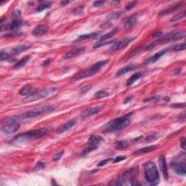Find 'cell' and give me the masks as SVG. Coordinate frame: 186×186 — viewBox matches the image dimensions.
Listing matches in <instances>:
<instances>
[{
	"label": "cell",
	"instance_id": "obj_38",
	"mask_svg": "<svg viewBox=\"0 0 186 186\" xmlns=\"http://www.w3.org/2000/svg\"><path fill=\"white\" fill-rule=\"evenodd\" d=\"M63 153H64V151H60V152H58V153L55 154L54 156H52V160L55 161V162H56V161H58L61 158L62 156L63 155Z\"/></svg>",
	"mask_w": 186,
	"mask_h": 186
},
{
	"label": "cell",
	"instance_id": "obj_3",
	"mask_svg": "<svg viewBox=\"0 0 186 186\" xmlns=\"http://www.w3.org/2000/svg\"><path fill=\"white\" fill-rule=\"evenodd\" d=\"M131 114L132 113L123 116L121 117L114 118L112 121H109L104 126L103 132L109 133V132H118V131L125 129L130 124Z\"/></svg>",
	"mask_w": 186,
	"mask_h": 186
},
{
	"label": "cell",
	"instance_id": "obj_36",
	"mask_svg": "<svg viewBox=\"0 0 186 186\" xmlns=\"http://www.w3.org/2000/svg\"><path fill=\"white\" fill-rule=\"evenodd\" d=\"M50 5L51 4L49 2H44V4L41 5L39 6V8H37V10H36V12H42L43 10H45V9L49 8V7H50Z\"/></svg>",
	"mask_w": 186,
	"mask_h": 186
},
{
	"label": "cell",
	"instance_id": "obj_27",
	"mask_svg": "<svg viewBox=\"0 0 186 186\" xmlns=\"http://www.w3.org/2000/svg\"><path fill=\"white\" fill-rule=\"evenodd\" d=\"M129 146V142L127 140L116 141L113 143V147L116 149H125Z\"/></svg>",
	"mask_w": 186,
	"mask_h": 186
},
{
	"label": "cell",
	"instance_id": "obj_43",
	"mask_svg": "<svg viewBox=\"0 0 186 186\" xmlns=\"http://www.w3.org/2000/svg\"><path fill=\"white\" fill-rule=\"evenodd\" d=\"M137 4V2H130L128 5H126L125 7V10H130L131 9L133 8L135 5Z\"/></svg>",
	"mask_w": 186,
	"mask_h": 186
},
{
	"label": "cell",
	"instance_id": "obj_13",
	"mask_svg": "<svg viewBox=\"0 0 186 186\" xmlns=\"http://www.w3.org/2000/svg\"><path fill=\"white\" fill-rule=\"evenodd\" d=\"M102 106H97V107H92L88 108V109L84 110L81 113V117L83 118L90 117V116L99 113L102 109Z\"/></svg>",
	"mask_w": 186,
	"mask_h": 186
},
{
	"label": "cell",
	"instance_id": "obj_42",
	"mask_svg": "<svg viewBox=\"0 0 186 186\" xmlns=\"http://www.w3.org/2000/svg\"><path fill=\"white\" fill-rule=\"evenodd\" d=\"M160 100V96L159 95H156V96H153L152 97H150V98H147L146 100H144V102H148V101H158V100Z\"/></svg>",
	"mask_w": 186,
	"mask_h": 186
},
{
	"label": "cell",
	"instance_id": "obj_29",
	"mask_svg": "<svg viewBox=\"0 0 186 186\" xmlns=\"http://www.w3.org/2000/svg\"><path fill=\"white\" fill-rule=\"evenodd\" d=\"M142 77H143V74H142V73H137V74H134L133 76H132V77H131L130 79L127 80V86L130 87L131 85L133 84L136 81L138 80L139 79H140Z\"/></svg>",
	"mask_w": 186,
	"mask_h": 186
},
{
	"label": "cell",
	"instance_id": "obj_22",
	"mask_svg": "<svg viewBox=\"0 0 186 186\" xmlns=\"http://www.w3.org/2000/svg\"><path fill=\"white\" fill-rule=\"evenodd\" d=\"M100 32L91 33H88V34H82L78 37L77 39L74 41V42H79V41H82L85 39H93V38H96V37L100 36Z\"/></svg>",
	"mask_w": 186,
	"mask_h": 186
},
{
	"label": "cell",
	"instance_id": "obj_51",
	"mask_svg": "<svg viewBox=\"0 0 186 186\" xmlns=\"http://www.w3.org/2000/svg\"><path fill=\"white\" fill-rule=\"evenodd\" d=\"M111 24H110V23L107 22V23H104V24H102L101 25V28H109V27H111Z\"/></svg>",
	"mask_w": 186,
	"mask_h": 186
},
{
	"label": "cell",
	"instance_id": "obj_5",
	"mask_svg": "<svg viewBox=\"0 0 186 186\" xmlns=\"http://www.w3.org/2000/svg\"><path fill=\"white\" fill-rule=\"evenodd\" d=\"M145 178L148 183L151 185H156L159 182V173L157 166L153 162L146 163L144 167Z\"/></svg>",
	"mask_w": 186,
	"mask_h": 186
},
{
	"label": "cell",
	"instance_id": "obj_18",
	"mask_svg": "<svg viewBox=\"0 0 186 186\" xmlns=\"http://www.w3.org/2000/svg\"><path fill=\"white\" fill-rule=\"evenodd\" d=\"M85 47H77V48L73 49L72 50L69 51L64 56V59L65 60H68V59H71V58H74V57L79 55V54H81V52H83L84 51Z\"/></svg>",
	"mask_w": 186,
	"mask_h": 186
},
{
	"label": "cell",
	"instance_id": "obj_35",
	"mask_svg": "<svg viewBox=\"0 0 186 186\" xmlns=\"http://www.w3.org/2000/svg\"><path fill=\"white\" fill-rule=\"evenodd\" d=\"M185 11H182L180 12V13L178 14V15H176L175 16H174L172 17V18L171 19V21H172V22H174V21H178L179 20H180V19H182L183 17H185Z\"/></svg>",
	"mask_w": 186,
	"mask_h": 186
},
{
	"label": "cell",
	"instance_id": "obj_47",
	"mask_svg": "<svg viewBox=\"0 0 186 186\" xmlns=\"http://www.w3.org/2000/svg\"><path fill=\"white\" fill-rule=\"evenodd\" d=\"M110 160H111L110 159H105V160L101 161V162H100L98 164H97V166H102L106 165V164H108V162H109Z\"/></svg>",
	"mask_w": 186,
	"mask_h": 186
},
{
	"label": "cell",
	"instance_id": "obj_28",
	"mask_svg": "<svg viewBox=\"0 0 186 186\" xmlns=\"http://www.w3.org/2000/svg\"><path fill=\"white\" fill-rule=\"evenodd\" d=\"M180 7H181V3L180 2V3H178V5H175V6L172 7V8L163 10V11H162L160 13H159V15H167V14L172 13V12H175L176 10H178Z\"/></svg>",
	"mask_w": 186,
	"mask_h": 186
},
{
	"label": "cell",
	"instance_id": "obj_37",
	"mask_svg": "<svg viewBox=\"0 0 186 186\" xmlns=\"http://www.w3.org/2000/svg\"><path fill=\"white\" fill-rule=\"evenodd\" d=\"M12 17L13 20H20L21 13L20 10H15V11L12 12Z\"/></svg>",
	"mask_w": 186,
	"mask_h": 186
},
{
	"label": "cell",
	"instance_id": "obj_40",
	"mask_svg": "<svg viewBox=\"0 0 186 186\" xmlns=\"http://www.w3.org/2000/svg\"><path fill=\"white\" fill-rule=\"evenodd\" d=\"M92 88V85H87V86H84L83 87H81V89L80 90V93L81 94H85L87 93L89 90Z\"/></svg>",
	"mask_w": 186,
	"mask_h": 186
},
{
	"label": "cell",
	"instance_id": "obj_48",
	"mask_svg": "<svg viewBox=\"0 0 186 186\" xmlns=\"http://www.w3.org/2000/svg\"><path fill=\"white\" fill-rule=\"evenodd\" d=\"M36 169H43V168H45V164H44L43 162H38L36 163Z\"/></svg>",
	"mask_w": 186,
	"mask_h": 186
},
{
	"label": "cell",
	"instance_id": "obj_50",
	"mask_svg": "<svg viewBox=\"0 0 186 186\" xmlns=\"http://www.w3.org/2000/svg\"><path fill=\"white\" fill-rule=\"evenodd\" d=\"M132 99H133V95H130V96L126 97V98L125 99V100H124V103L125 104L128 103V102H130Z\"/></svg>",
	"mask_w": 186,
	"mask_h": 186
},
{
	"label": "cell",
	"instance_id": "obj_45",
	"mask_svg": "<svg viewBox=\"0 0 186 186\" xmlns=\"http://www.w3.org/2000/svg\"><path fill=\"white\" fill-rule=\"evenodd\" d=\"M106 3L105 1H95L93 2V7L95 8H97V7H101L102 5Z\"/></svg>",
	"mask_w": 186,
	"mask_h": 186
},
{
	"label": "cell",
	"instance_id": "obj_30",
	"mask_svg": "<svg viewBox=\"0 0 186 186\" xmlns=\"http://www.w3.org/2000/svg\"><path fill=\"white\" fill-rule=\"evenodd\" d=\"M109 95V93L104 91V90H100V91L97 92L95 95V99H101L102 97H108Z\"/></svg>",
	"mask_w": 186,
	"mask_h": 186
},
{
	"label": "cell",
	"instance_id": "obj_52",
	"mask_svg": "<svg viewBox=\"0 0 186 186\" xmlns=\"http://www.w3.org/2000/svg\"><path fill=\"white\" fill-rule=\"evenodd\" d=\"M50 61L51 60L49 59V58H48V59L47 60H45V61L43 62V63H42V65H43V66H45V65H47L49 64V63H50Z\"/></svg>",
	"mask_w": 186,
	"mask_h": 186
},
{
	"label": "cell",
	"instance_id": "obj_10",
	"mask_svg": "<svg viewBox=\"0 0 186 186\" xmlns=\"http://www.w3.org/2000/svg\"><path fill=\"white\" fill-rule=\"evenodd\" d=\"M171 167L173 169V171H175L178 175L185 176L186 166L185 159H182V161H172L171 163Z\"/></svg>",
	"mask_w": 186,
	"mask_h": 186
},
{
	"label": "cell",
	"instance_id": "obj_17",
	"mask_svg": "<svg viewBox=\"0 0 186 186\" xmlns=\"http://www.w3.org/2000/svg\"><path fill=\"white\" fill-rule=\"evenodd\" d=\"M48 26L45 24H41L37 26L36 27L34 28V29L33 30L32 33L33 35L36 36H43L44 34H45L48 31Z\"/></svg>",
	"mask_w": 186,
	"mask_h": 186
},
{
	"label": "cell",
	"instance_id": "obj_20",
	"mask_svg": "<svg viewBox=\"0 0 186 186\" xmlns=\"http://www.w3.org/2000/svg\"><path fill=\"white\" fill-rule=\"evenodd\" d=\"M137 65H128V66L124 67V68L119 69V70L116 72V76L117 77H121V76L125 75V74L132 71L133 70H135V69L137 68Z\"/></svg>",
	"mask_w": 186,
	"mask_h": 186
},
{
	"label": "cell",
	"instance_id": "obj_14",
	"mask_svg": "<svg viewBox=\"0 0 186 186\" xmlns=\"http://www.w3.org/2000/svg\"><path fill=\"white\" fill-rule=\"evenodd\" d=\"M172 46H171V47H167V48L162 49V50H160L159 52L156 53V54L153 55V56H151L150 58H148V59L145 62V63L148 64V63H154V62L157 61L159 58H161V57H162V55H164V54H166L168 51L172 50Z\"/></svg>",
	"mask_w": 186,
	"mask_h": 186
},
{
	"label": "cell",
	"instance_id": "obj_9",
	"mask_svg": "<svg viewBox=\"0 0 186 186\" xmlns=\"http://www.w3.org/2000/svg\"><path fill=\"white\" fill-rule=\"evenodd\" d=\"M103 140V137L100 135H92L90 136L89 140L87 141V147L83 150V154L89 153L90 152L93 151V150H96L98 147V145L100 144L101 142Z\"/></svg>",
	"mask_w": 186,
	"mask_h": 186
},
{
	"label": "cell",
	"instance_id": "obj_39",
	"mask_svg": "<svg viewBox=\"0 0 186 186\" xmlns=\"http://www.w3.org/2000/svg\"><path fill=\"white\" fill-rule=\"evenodd\" d=\"M83 10H84V7L81 5V6L78 7V8H76L75 10H74L73 11H72V12H73L74 14H76V15H79V14H81V12H83Z\"/></svg>",
	"mask_w": 186,
	"mask_h": 186
},
{
	"label": "cell",
	"instance_id": "obj_7",
	"mask_svg": "<svg viewBox=\"0 0 186 186\" xmlns=\"http://www.w3.org/2000/svg\"><path fill=\"white\" fill-rule=\"evenodd\" d=\"M186 33L185 31H178V32H171L167 33V34L164 35V36L159 38V39L153 42L150 45H148L146 47V49H153L156 45H158L159 43H162L164 42H170V41H175L182 39L185 38Z\"/></svg>",
	"mask_w": 186,
	"mask_h": 186
},
{
	"label": "cell",
	"instance_id": "obj_2",
	"mask_svg": "<svg viewBox=\"0 0 186 186\" xmlns=\"http://www.w3.org/2000/svg\"><path fill=\"white\" fill-rule=\"evenodd\" d=\"M59 92V90L57 87L45 88L42 90H36L31 95L26 96L23 100L24 102H31L36 100H42L44 98H51L55 97Z\"/></svg>",
	"mask_w": 186,
	"mask_h": 186
},
{
	"label": "cell",
	"instance_id": "obj_49",
	"mask_svg": "<svg viewBox=\"0 0 186 186\" xmlns=\"http://www.w3.org/2000/svg\"><path fill=\"white\" fill-rule=\"evenodd\" d=\"M185 106V103H175L172 105V107L173 108H184Z\"/></svg>",
	"mask_w": 186,
	"mask_h": 186
},
{
	"label": "cell",
	"instance_id": "obj_19",
	"mask_svg": "<svg viewBox=\"0 0 186 186\" xmlns=\"http://www.w3.org/2000/svg\"><path fill=\"white\" fill-rule=\"evenodd\" d=\"M28 48H30V46L25 45H20L15 46V47H14L13 48H12L8 53L10 55H18L22 52L26 51V49H28Z\"/></svg>",
	"mask_w": 186,
	"mask_h": 186
},
{
	"label": "cell",
	"instance_id": "obj_23",
	"mask_svg": "<svg viewBox=\"0 0 186 186\" xmlns=\"http://www.w3.org/2000/svg\"><path fill=\"white\" fill-rule=\"evenodd\" d=\"M157 148L156 146H147L144 147V148H140V149L136 150L134 152V154H142V153H150V152L153 151Z\"/></svg>",
	"mask_w": 186,
	"mask_h": 186
},
{
	"label": "cell",
	"instance_id": "obj_46",
	"mask_svg": "<svg viewBox=\"0 0 186 186\" xmlns=\"http://www.w3.org/2000/svg\"><path fill=\"white\" fill-rule=\"evenodd\" d=\"M180 147L185 150L186 149V142H185V137H182L180 140Z\"/></svg>",
	"mask_w": 186,
	"mask_h": 186
},
{
	"label": "cell",
	"instance_id": "obj_32",
	"mask_svg": "<svg viewBox=\"0 0 186 186\" xmlns=\"http://www.w3.org/2000/svg\"><path fill=\"white\" fill-rule=\"evenodd\" d=\"M114 42V40H111V41H98V42H97L96 44H95V45H94V48H98V47H101L102 45H108V44L110 43H113V42Z\"/></svg>",
	"mask_w": 186,
	"mask_h": 186
},
{
	"label": "cell",
	"instance_id": "obj_11",
	"mask_svg": "<svg viewBox=\"0 0 186 186\" xmlns=\"http://www.w3.org/2000/svg\"><path fill=\"white\" fill-rule=\"evenodd\" d=\"M7 124L5 126H3L2 127L1 131L2 133L5 134H11L16 132L17 130L20 129V124L17 123L15 121H7Z\"/></svg>",
	"mask_w": 186,
	"mask_h": 186
},
{
	"label": "cell",
	"instance_id": "obj_6",
	"mask_svg": "<svg viewBox=\"0 0 186 186\" xmlns=\"http://www.w3.org/2000/svg\"><path fill=\"white\" fill-rule=\"evenodd\" d=\"M54 109H55L54 106L47 105L45 106H42V107L40 108H36V109L29 110V111H26V112L17 115L16 117H12V118H13L14 120L28 119V118L37 117V116H40V115H42L43 113L52 111V110H54Z\"/></svg>",
	"mask_w": 186,
	"mask_h": 186
},
{
	"label": "cell",
	"instance_id": "obj_8",
	"mask_svg": "<svg viewBox=\"0 0 186 186\" xmlns=\"http://www.w3.org/2000/svg\"><path fill=\"white\" fill-rule=\"evenodd\" d=\"M138 172L137 168H132V169L127 170L125 172H124L121 176H120L119 180H117L119 185H125V182H130V185H140L136 180V177H137Z\"/></svg>",
	"mask_w": 186,
	"mask_h": 186
},
{
	"label": "cell",
	"instance_id": "obj_44",
	"mask_svg": "<svg viewBox=\"0 0 186 186\" xmlns=\"http://www.w3.org/2000/svg\"><path fill=\"white\" fill-rule=\"evenodd\" d=\"M125 159H126L125 156H116V158L113 159V162L118 163V162H121V161L125 160Z\"/></svg>",
	"mask_w": 186,
	"mask_h": 186
},
{
	"label": "cell",
	"instance_id": "obj_31",
	"mask_svg": "<svg viewBox=\"0 0 186 186\" xmlns=\"http://www.w3.org/2000/svg\"><path fill=\"white\" fill-rule=\"evenodd\" d=\"M116 32H117V30H116V29L113 30V31H111V32L106 33V34H105V35H102V36L100 37V40H99V41H106V40L109 39L111 37H112L113 35H114V33Z\"/></svg>",
	"mask_w": 186,
	"mask_h": 186
},
{
	"label": "cell",
	"instance_id": "obj_12",
	"mask_svg": "<svg viewBox=\"0 0 186 186\" xmlns=\"http://www.w3.org/2000/svg\"><path fill=\"white\" fill-rule=\"evenodd\" d=\"M135 39V37H127V38L123 39L117 41L115 42L113 45L111 46V51H118L120 49L125 48L127 45H130L132 41Z\"/></svg>",
	"mask_w": 186,
	"mask_h": 186
},
{
	"label": "cell",
	"instance_id": "obj_33",
	"mask_svg": "<svg viewBox=\"0 0 186 186\" xmlns=\"http://www.w3.org/2000/svg\"><path fill=\"white\" fill-rule=\"evenodd\" d=\"M124 15V12H113V13L110 14L109 15V18L111 19H119Z\"/></svg>",
	"mask_w": 186,
	"mask_h": 186
},
{
	"label": "cell",
	"instance_id": "obj_26",
	"mask_svg": "<svg viewBox=\"0 0 186 186\" xmlns=\"http://www.w3.org/2000/svg\"><path fill=\"white\" fill-rule=\"evenodd\" d=\"M31 60V56H26L24 57V58H22V59L20 60L17 63L13 66L14 69H18L20 68H22V67H24L26 65V63H28V61Z\"/></svg>",
	"mask_w": 186,
	"mask_h": 186
},
{
	"label": "cell",
	"instance_id": "obj_4",
	"mask_svg": "<svg viewBox=\"0 0 186 186\" xmlns=\"http://www.w3.org/2000/svg\"><path fill=\"white\" fill-rule=\"evenodd\" d=\"M109 60H104V61H100L99 62H97L95 64L91 65L86 70L80 72V73L77 74V75L74 76L73 78V80H80V79H86V78L91 77L95 75V74L98 73L100 71L102 67L105 66L109 63Z\"/></svg>",
	"mask_w": 186,
	"mask_h": 186
},
{
	"label": "cell",
	"instance_id": "obj_15",
	"mask_svg": "<svg viewBox=\"0 0 186 186\" xmlns=\"http://www.w3.org/2000/svg\"><path fill=\"white\" fill-rule=\"evenodd\" d=\"M159 166H160L161 170L164 176V179L167 180L169 179V175H168V169H167V165H166V158L164 155H162L159 157Z\"/></svg>",
	"mask_w": 186,
	"mask_h": 186
},
{
	"label": "cell",
	"instance_id": "obj_25",
	"mask_svg": "<svg viewBox=\"0 0 186 186\" xmlns=\"http://www.w3.org/2000/svg\"><path fill=\"white\" fill-rule=\"evenodd\" d=\"M22 25V21L21 20H13L12 21L11 24L5 26L6 30H10V31H15L17 28H19Z\"/></svg>",
	"mask_w": 186,
	"mask_h": 186
},
{
	"label": "cell",
	"instance_id": "obj_34",
	"mask_svg": "<svg viewBox=\"0 0 186 186\" xmlns=\"http://www.w3.org/2000/svg\"><path fill=\"white\" fill-rule=\"evenodd\" d=\"M185 47H186L185 43V42H183V43L178 44V45L172 46V49L174 51H181V50H184V49H185Z\"/></svg>",
	"mask_w": 186,
	"mask_h": 186
},
{
	"label": "cell",
	"instance_id": "obj_1",
	"mask_svg": "<svg viewBox=\"0 0 186 186\" xmlns=\"http://www.w3.org/2000/svg\"><path fill=\"white\" fill-rule=\"evenodd\" d=\"M48 131L49 129L47 127L40 129V130L28 131V132H24V133L17 134L15 137H13L10 143L17 144V143H28V142L36 140L45 136Z\"/></svg>",
	"mask_w": 186,
	"mask_h": 186
},
{
	"label": "cell",
	"instance_id": "obj_21",
	"mask_svg": "<svg viewBox=\"0 0 186 186\" xmlns=\"http://www.w3.org/2000/svg\"><path fill=\"white\" fill-rule=\"evenodd\" d=\"M137 14H134V15H132V16L127 20V22L125 23V29L128 30L132 28V27H134V25H135L136 23H137Z\"/></svg>",
	"mask_w": 186,
	"mask_h": 186
},
{
	"label": "cell",
	"instance_id": "obj_16",
	"mask_svg": "<svg viewBox=\"0 0 186 186\" xmlns=\"http://www.w3.org/2000/svg\"><path fill=\"white\" fill-rule=\"evenodd\" d=\"M76 123H77V121H76L75 119H71L70 121H67L66 123L63 124V125L61 126V127L57 130V133L59 134L64 133V132L70 130L71 128H72V127L76 125Z\"/></svg>",
	"mask_w": 186,
	"mask_h": 186
},
{
	"label": "cell",
	"instance_id": "obj_41",
	"mask_svg": "<svg viewBox=\"0 0 186 186\" xmlns=\"http://www.w3.org/2000/svg\"><path fill=\"white\" fill-rule=\"evenodd\" d=\"M157 137H158V135H157L156 134H150V135L148 136V137H146V140L147 142L153 141V140H155L156 139Z\"/></svg>",
	"mask_w": 186,
	"mask_h": 186
},
{
	"label": "cell",
	"instance_id": "obj_24",
	"mask_svg": "<svg viewBox=\"0 0 186 186\" xmlns=\"http://www.w3.org/2000/svg\"><path fill=\"white\" fill-rule=\"evenodd\" d=\"M35 90H36L33 89V87L31 86V85H26V86L23 87L21 88L20 91H19V94H20V95H26V96H28V95L33 93Z\"/></svg>",
	"mask_w": 186,
	"mask_h": 186
}]
</instances>
